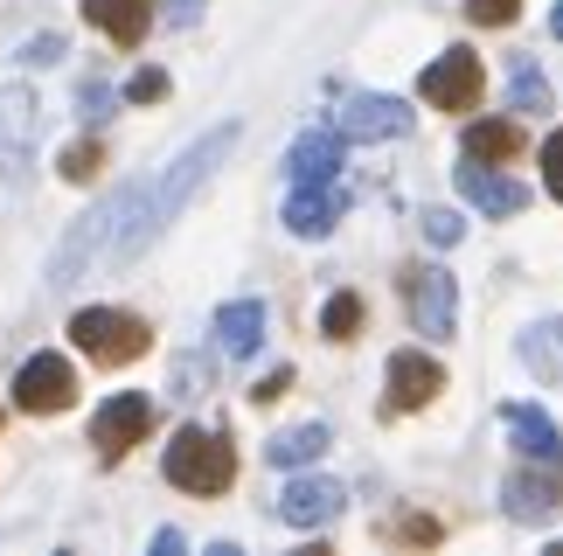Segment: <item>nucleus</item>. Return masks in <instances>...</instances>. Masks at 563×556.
<instances>
[{"label":"nucleus","mask_w":563,"mask_h":556,"mask_svg":"<svg viewBox=\"0 0 563 556\" xmlns=\"http://www.w3.org/2000/svg\"><path fill=\"white\" fill-rule=\"evenodd\" d=\"M230 146H236V125H216V133H202V140L188 146V154H175V160H167L154 181L140 188V209H133V223H125V237H119V251H112L119 265H133L140 251H146V244H154L167 223L181 216L195 188H202V181L216 175V167L230 160Z\"/></svg>","instance_id":"1"},{"label":"nucleus","mask_w":563,"mask_h":556,"mask_svg":"<svg viewBox=\"0 0 563 556\" xmlns=\"http://www.w3.org/2000/svg\"><path fill=\"white\" fill-rule=\"evenodd\" d=\"M140 188H146V181H125V188H112L98 209H84V216L63 230V244L49 251V271H42V286H49V292H70L98 258H112L119 237H125V223H133V209H140Z\"/></svg>","instance_id":"2"},{"label":"nucleus","mask_w":563,"mask_h":556,"mask_svg":"<svg viewBox=\"0 0 563 556\" xmlns=\"http://www.w3.org/2000/svg\"><path fill=\"white\" fill-rule=\"evenodd\" d=\"M161 474L181 487V494H230L236 480V445L223 432H202V424H181L175 438H167V459Z\"/></svg>","instance_id":"3"},{"label":"nucleus","mask_w":563,"mask_h":556,"mask_svg":"<svg viewBox=\"0 0 563 556\" xmlns=\"http://www.w3.org/2000/svg\"><path fill=\"white\" fill-rule=\"evenodd\" d=\"M70 341L98 362V369H125V362H140L154 348V327H146L140 313H125V307H84L70 320Z\"/></svg>","instance_id":"4"},{"label":"nucleus","mask_w":563,"mask_h":556,"mask_svg":"<svg viewBox=\"0 0 563 556\" xmlns=\"http://www.w3.org/2000/svg\"><path fill=\"white\" fill-rule=\"evenodd\" d=\"M35 133H42L35 91H29V84H0V181H8V188H29V175H35Z\"/></svg>","instance_id":"5"},{"label":"nucleus","mask_w":563,"mask_h":556,"mask_svg":"<svg viewBox=\"0 0 563 556\" xmlns=\"http://www.w3.org/2000/svg\"><path fill=\"white\" fill-rule=\"evenodd\" d=\"M404 307H410V327L445 341L452 327H460V278H452L445 265H418L404 271Z\"/></svg>","instance_id":"6"},{"label":"nucleus","mask_w":563,"mask_h":556,"mask_svg":"<svg viewBox=\"0 0 563 556\" xmlns=\"http://www.w3.org/2000/svg\"><path fill=\"white\" fill-rule=\"evenodd\" d=\"M146 432H154V397H140V390H125V397H112V403H98V418H91V445H98V459H104V466L125 459Z\"/></svg>","instance_id":"7"},{"label":"nucleus","mask_w":563,"mask_h":556,"mask_svg":"<svg viewBox=\"0 0 563 556\" xmlns=\"http://www.w3.org/2000/svg\"><path fill=\"white\" fill-rule=\"evenodd\" d=\"M418 91H424V104H439V112H473L481 91H487V70H481V56H473V49H445L418 77Z\"/></svg>","instance_id":"8"},{"label":"nucleus","mask_w":563,"mask_h":556,"mask_svg":"<svg viewBox=\"0 0 563 556\" xmlns=\"http://www.w3.org/2000/svg\"><path fill=\"white\" fill-rule=\"evenodd\" d=\"M501 508L515 522H556L563 515V466H543V459L515 466L501 480Z\"/></svg>","instance_id":"9"},{"label":"nucleus","mask_w":563,"mask_h":556,"mask_svg":"<svg viewBox=\"0 0 563 556\" xmlns=\"http://www.w3.org/2000/svg\"><path fill=\"white\" fill-rule=\"evenodd\" d=\"M14 403L35 411V418L42 411H70V403H77V369L63 355H29L14 369Z\"/></svg>","instance_id":"10"},{"label":"nucleus","mask_w":563,"mask_h":556,"mask_svg":"<svg viewBox=\"0 0 563 556\" xmlns=\"http://www.w3.org/2000/svg\"><path fill=\"white\" fill-rule=\"evenodd\" d=\"M341 508H349V487H341V480L299 474V480H286V494H278V522H292V529H328Z\"/></svg>","instance_id":"11"},{"label":"nucleus","mask_w":563,"mask_h":556,"mask_svg":"<svg viewBox=\"0 0 563 556\" xmlns=\"http://www.w3.org/2000/svg\"><path fill=\"white\" fill-rule=\"evenodd\" d=\"M410 133V104L383 91H355L341 104V140H404Z\"/></svg>","instance_id":"12"},{"label":"nucleus","mask_w":563,"mask_h":556,"mask_svg":"<svg viewBox=\"0 0 563 556\" xmlns=\"http://www.w3.org/2000/svg\"><path fill=\"white\" fill-rule=\"evenodd\" d=\"M452 181H460V196H466L473 209H487V216H522V209H529V188H522V181L494 175V167L473 160V154H466V167H452Z\"/></svg>","instance_id":"13"},{"label":"nucleus","mask_w":563,"mask_h":556,"mask_svg":"<svg viewBox=\"0 0 563 556\" xmlns=\"http://www.w3.org/2000/svg\"><path fill=\"white\" fill-rule=\"evenodd\" d=\"M439 390H445V369L431 355H418V348L389 355V411H424Z\"/></svg>","instance_id":"14"},{"label":"nucleus","mask_w":563,"mask_h":556,"mask_svg":"<svg viewBox=\"0 0 563 556\" xmlns=\"http://www.w3.org/2000/svg\"><path fill=\"white\" fill-rule=\"evenodd\" d=\"M334 223H341V188L334 181H292V202H286L292 237H328Z\"/></svg>","instance_id":"15"},{"label":"nucleus","mask_w":563,"mask_h":556,"mask_svg":"<svg viewBox=\"0 0 563 556\" xmlns=\"http://www.w3.org/2000/svg\"><path fill=\"white\" fill-rule=\"evenodd\" d=\"M501 424H508V438H515V453L522 459H543V466H563V432L536 411V403H508L501 411Z\"/></svg>","instance_id":"16"},{"label":"nucleus","mask_w":563,"mask_h":556,"mask_svg":"<svg viewBox=\"0 0 563 556\" xmlns=\"http://www.w3.org/2000/svg\"><path fill=\"white\" fill-rule=\"evenodd\" d=\"M216 348H223L230 362L265 348V299H230V307L216 313Z\"/></svg>","instance_id":"17"},{"label":"nucleus","mask_w":563,"mask_h":556,"mask_svg":"<svg viewBox=\"0 0 563 556\" xmlns=\"http://www.w3.org/2000/svg\"><path fill=\"white\" fill-rule=\"evenodd\" d=\"M341 146H349L341 125H334V133H299L292 154H286V175L292 181H334L341 175Z\"/></svg>","instance_id":"18"},{"label":"nucleus","mask_w":563,"mask_h":556,"mask_svg":"<svg viewBox=\"0 0 563 556\" xmlns=\"http://www.w3.org/2000/svg\"><path fill=\"white\" fill-rule=\"evenodd\" d=\"M515 355H522V369H529L536 382H563V313H556V320H536V327H522Z\"/></svg>","instance_id":"19"},{"label":"nucleus","mask_w":563,"mask_h":556,"mask_svg":"<svg viewBox=\"0 0 563 556\" xmlns=\"http://www.w3.org/2000/svg\"><path fill=\"white\" fill-rule=\"evenodd\" d=\"M84 14H91V29H104L119 49H133V42L154 29V0H84Z\"/></svg>","instance_id":"20"},{"label":"nucleus","mask_w":563,"mask_h":556,"mask_svg":"<svg viewBox=\"0 0 563 556\" xmlns=\"http://www.w3.org/2000/svg\"><path fill=\"white\" fill-rule=\"evenodd\" d=\"M328 424H292V432H278L272 445H265V459L272 466H286V474H299V466H313L320 453H328Z\"/></svg>","instance_id":"21"},{"label":"nucleus","mask_w":563,"mask_h":556,"mask_svg":"<svg viewBox=\"0 0 563 556\" xmlns=\"http://www.w3.org/2000/svg\"><path fill=\"white\" fill-rule=\"evenodd\" d=\"M466 154L473 160H515L522 154V125L515 119H473L466 125Z\"/></svg>","instance_id":"22"},{"label":"nucleus","mask_w":563,"mask_h":556,"mask_svg":"<svg viewBox=\"0 0 563 556\" xmlns=\"http://www.w3.org/2000/svg\"><path fill=\"white\" fill-rule=\"evenodd\" d=\"M508 104H515V112H550V77L536 70L529 56H515V77H508Z\"/></svg>","instance_id":"23"},{"label":"nucleus","mask_w":563,"mask_h":556,"mask_svg":"<svg viewBox=\"0 0 563 556\" xmlns=\"http://www.w3.org/2000/svg\"><path fill=\"white\" fill-rule=\"evenodd\" d=\"M355 327H362V299L334 292L328 307H320V334H328V341H355Z\"/></svg>","instance_id":"24"},{"label":"nucleus","mask_w":563,"mask_h":556,"mask_svg":"<svg viewBox=\"0 0 563 556\" xmlns=\"http://www.w3.org/2000/svg\"><path fill=\"white\" fill-rule=\"evenodd\" d=\"M104 167V146L98 140H77V146H63V181H91Z\"/></svg>","instance_id":"25"},{"label":"nucleus","mask_w":563,"mask_h":556,"mask_svg":"<svg viewBox=\"0 0 563 556\" xmlns=\"http://www.w3.org/2000/svg\"><path fill=\"white\" fill-rule=\"evenodd\" d=\"M418 230H424V237H431V244H439V251H452V244H460V237H466V223H460V216H452V209H424V216H418Z\"/></svg>","instance_id":"26"},{"label":"nucleus","mask_w":563,"mask_h":556,"mask_svg":"<svg viewBox=\"0 0 563 556\" xmlns=\"http://www.w3.org/2000/svg\"><path fill=\"white\" fill-rule=\"evenodd\" d=\"M209 390V362L202 355H181L175 362V397H202Z\"/></svg>","instance_id":"27"},{"label":"nucleus","mask_w":563,"mask_h":556,"mask_svg":"<svg viewBox=\"0 0 563 556\" xmlns=\"http://www.w3.org/2000/svg\"><path fill=\"white\" fill-rule=\"evenodd\" d=\"M466 14L481 21V29H508V21L522 14V0H466Z\"/></svg>","instance_id":"28"},{"label":"nucleus","mask_w":563,"mask_h":556,"mask_svg":"<svg viewBox=\"0 0 563 556\" xmlns=\"http://www.w3.org/2000/svg\"><path fill=\"white\" fill-rule=\"evenodd\" d=\"M21 63H42V70H49V63H63V35H56V29L29 35V42H21Z\"/></svg>","instance_id":"29"},{"label":"nucleus","mask_w":563,"mask_h":556,"mask_svg":"<svg viewBox=\"0 0 563 556\" xmlns=\"http://www.w3.org/2000/svg\"><path fill=\"white\" fill-rule=\"evenodd\" d=\"M125 98H133V104H161V98H167V70H133Z\"/></svg>","instance_id":"30"},{"label":"nucleus","mask_w":563,"mask_h":556,"mask_svg":"<svg viewBox=\"0 0 563 556\" xmlns=\"http://www.w3.org/2000/svg\"><path fill=\"white\" fill-rule=\"evenodd\" d=\"M389 536H397V543H439V522H431V515H397Z\"/></svg>","instance_id":"31"},{"label":"nucleus","mask_w":563,"mask_h":556,"mask_svg":"<svg viewBox=\"0 0 563 556\" xmlns=\"http://www.w3.org/2000/svg\"><path fill=\"white\" fill-rule=\"evenodd\" d=\"M543 181H550V196L563 202V133L543 140Z\"/></svg>","instance_id":"32"},{"label":"nucleus","mask_w":563,"mask_h":556,"mask_svg":"<svg viewBox=\"0 0 563 556\" xmlns=\"http://www.w3.org/2000/svg\"><path fill=\"white\" fill-rule=\"evenodd\" d=\"M77 104H84V119H104V112H112V91H104V84H84Z\"/></svg>","instance_id":"33"},{"label":"nucleus","mask_w":563,"mask_h":556,"mask_svg":"<svg viewBox=\"0 0 563 556\" xmlns=\"http://www.w3.org/2000/svg\"><path fill=\"white\" fill-rule=\"evenodd\" d=\"M161 14L175 21V29H195V21H202V0H161Z\"/></svg>","instance_id":"34"},{"label":"nucleus","mask_w":563,"mask_h":556,"mask_svg":"<svg viewBox=\"0 0 563 556\" xmlns=\"http://www.w3.org/2000/svg\"><path fill=\"white\" fill-rule=\"evenodd\" d=\"M286 390H292V369H272V376H265V382H257V390H251V397H257V403H278V397H286Z\"/></svg>","instance_id":"35"},{"label":"nucleus","mask_w":563,"mask_h":556,"mask_svg":"<svg viewBox=\"0 0 563 556\" xmlns=\"http://www.w3.org/2000/svg\"><path fill=\"white\" fill-rule=\"evenodd\" d=\"M550 35H556V42H563V0H556V14H550Z\"/></svg>","instance_id":"36"}]
</instances>
